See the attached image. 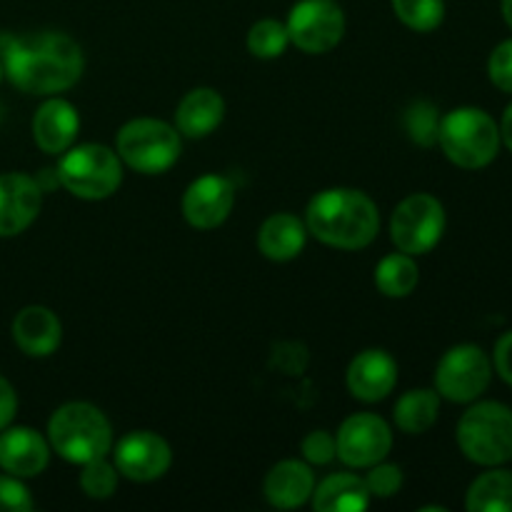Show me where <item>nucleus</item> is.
I'll list each match as a JSON object with an SVG mask.
<instances>
[{
  "label": "nucleus",
  "mask_w": 512,
  "mask_h": 512,
  "mask_svg": "<svg viewBox=\"0 0 512 512\" xmlns=\"http://www.w3.org/2000/svg\"><path fill=\"white\" fill-rule=\"evenodd\" d=\"M3 73L10 83L30 95H55L73 88L85 70L83 48L70 35L33 33L5 38Z\"/></svg>",
  "instance_id": "1"
},
{
  "label": "nucleus",
  "mask_w": 512,
  "mask_h": 512,
  "mask_svg": "<svg viewBox=\"0 0 512 512\" xmlns=\"http://www.w3.org/2000/svg\"><path fill=\"white\" fill-rule=\"evenodd\" d=\"M308 233L338 250L368 248L380 230L378 205L353 188H328L315 195L305 210Z\"/></svg>",
  "instance_id": "2"
},
{
  "label": "nucleus",
  "mask_w": 512,
  "mask_h": 512,
  "mask_svg": "<svg viewBox=\"0 0 512 512\" xmlns=\"http://www.w3.org/2000/svg\"><path fill=\"white\" fill-rule=\"evenodd\" d=\"M48 443L68 463L85 465L113 450V428L95 405L65 403L50 415Z\"/></svg>",
  "instance_id": "3"
},
{
  "label": "nucleus",
  "mask_w": 512,
  "mask_h": 512,
  "mask_svg": "<svg viewBox=\"0 0 512 512\" xmlns=\"http://www.w3.org/2000/svg\"><path fill=\"white\" fill-rule=\"evenodd\" d=\"M438 143L450 163L465 170H480L498 158L503 140L493 115L485 113L483 108L465 105L440 118Z\"/></svg>",
  "instance_id": "4"
},
{
  "label": "nucleus",
  "mask_w": 512,
  "mask_h": 512,
  "mask_svg": "<svg viewBox=\"0 0 512 512\" xmlns=\"http://www.w3.org/2000/svg\"><path fill=\"white\" fill-rule=\"evenodd\" d=\"M455 438L470 463L483 468L505 465L512 460V410L495 400L475 403L460 418Z\"/></svg>",
  "instance_id": "5"
},
{
  "label": "nucleus",
  "mask_w": 512,
  "mask_h": 512,
  "mask_svg": "<svg viewBox=\"0 0 512 512\" xmlns=\"http://www.w3.org/2000/svg\"><path fill=\"white\" fill-rule=\"evenodd\" d=\"M58 183L80 200H105L123 183V160L113 148L100 143L70 145L60 153Z\"/></svg>",
  "instance_id": "6"
},
{
  "label": "nucleus",
  "mask_w": 512,
  "mask_h": 512,
  "mask_svg": "<svg viewBox=\"0 0 512 512\" xmlns=\"http://www.w3.org/2000/svg\"><path fill=\"white\" fill-rule=\"evenodd\" d=\"M178 128L158 118H135L118 130L115 153L128 168L143 175H158L173 168L183 150Z\"/></svg>",
  "instance_id": "7"
},
{
  "label": "nucleus",
  "mask_w": 512,
  "mask_h": 512,
  "mask_svg": "<svg viewBox=\"0 0 512 512\" xmlns=\"http://www.w3.org/2000/svg\"><path fill=\"white\" fill-rule=\"evenodd\" d=\"M445 208L435 195L413 193L400 200L390 218V238L400 253L425 255L440 243L445 233Z\"/></svg>",
  "instance_id": "8"
},
{
  "label": "nucleus",
  "mask_w": 512,
  "mask_h": 512,
  "mask_svg": "<svg viewBox=\"0 0 512 512\" xmlns=\"http://www.w3.org/2000/svg\"><path fill=\"white\" fill-rule=\"evenodd\" d=\"M493 363L480 345L463 343L450 348L435 368V390L450 403H473L488 390Z\"/></svg>",
  "instance_id": "9"
},
{
  "label": "nucleus",
  "mask_w": 512,
  "mask_h": 512,
  "mask_svg": "<svg viewBox=\"0 0 512 512\" xmlns=\"http://www.w3.org/2000/svg\"><path fill=\"white\" fill-rule=\"evenodd\" d=\"M290 43L308 55H323L333 50L345 35V13L335 0H298L290 8Z\"/></svg>",
  "instance_id": "10"
},
{
  "label": "nucleus",
  "mask_w": 512,
  "mask_h": 512,
  "mask_svg": "<svg viewBox=\"0 0 512 512\" xmlns=\"http://www.w3.org/2000/svg\"><path fill=\"white\" fill-rule=\"evenodd\" d=\"M338 458L348 468L368 470L370 465L388 458L393 448V430L380 415L355 413L335 433Z\"/></svg>",
  "instance_id": "11"
},
{
  "label": "nucleus",
  "mask_w": 512,
  "mask_h": 512,
  "mask_svg": "<svg viewBox=\"0 0 512 512\" xmlns=\"http://www.w3.org/2000/svg\"><path fill=\"white\" fill-rule=\"evenodd\" d=\"M115 468L123 478L135 483H153L168 473L173 450L168 440L150 430H133L115 445Z\"/></svg>",
  "instance_id": "12"
},
{
  "label": "nucleus",
  "mask_w": 512,
  "mask_h": 512,
  "mask_svg": "<svg viewBox=\"0 0 512 512\" xmlns=\"http://www.w3.org/2000/svg\"><path fill=\"white\" fill-rule=\"evenodd\" d=\"M235 205V188L223 175L193 180L183 195V215L193 228L213 230L228 220Z\"/></svg>",
  "instance_id": "13"
},
{
  "label": "nucleus",
  "mask_w": 512,
  "mask_h": 512,
  "mask_svg": "<svg viewBox=\"0 0 512 512\" xmlns=\"http://www.w3.org/2000/svg\"><path fill=\"white\" fill-rule=\"evenodd\" d=\"M43 205L38 180L25 173L0 175V238H13L28 230Z\"/></svg>",
  "instance_id": "14"
},
{
  "label": "nucleus",
  "mask_w": 512,
  "mask_h": 512,
  "mask_svg": "<svg viewBox=\"0 0 512 512\" xmlns=\"http://www.w3.org/2000/svg\"><path fill=\"white\" fill-rule=\"evenodd\" d=\"M345 383H348L353 398L363 400V403H378L393 393L395 383H398V363L393 360V355L380 348L363 350L350 360Z\"/></svg>",
  "instance_id": "15"
},
{
  "label": "nucleus",
  "mask_w": 512,
  "mask_h": 512,
  "mask_svg": "<svg viewBox=\"0 0 512 512\" xmlns=\"http://www.w3.org/2000/svg\"><path fill=\"white\" fill-rule=\"evenodd\" d=\"M50 463L48 438L33 428L0 430V468L15 478H35Z\"/></svg>",
  "instance_id": "16"
},
{
  "label": "nucleus",
  "mask_w": 512,
  "mask_h": 512,
  "mask_svg": "<svg viewBox=\"0 0 512 512\" xmlns=\"http://www.w3.org/2000/svg\"><path fill=\"white\" fill-rule=\"evenodd\" d=\"M80 130V115L73 103L63 98H48L33 118V140L43 153L60 155L75 145Z\"/></svg>",
  "instance_id": "17"
},
{
  "label": "nucleus",
  "mask_w": 512,
  "mask_h": 512,
  "mask_svg": "<svg viewBox=\"0 0 512 512\" xmlns=\"http://www.w3.org/2000/svg\"><path fill=\"white\" fill-rule=\"evenodd\" d=\"M13 340L30 358H48L60 348L63 325L50 308L28 305L13 320Z\"/></svg>",
  "instance_id": "18"
},
{
  "label": "nucleus",
  "mask_w": 512,
  "mask_h": 512,
  "mask_svg": "<svg viewBox=\"0 0 512 512\" xmlns=\"http://www.w3.org/2000/svg\"><path fill=\"white\" fill-rule=\"evenodd\" d=\"M315 490V473L303 460H280L268 470L263 483L265 500L273 508L293 510L308 503Z\"/></svg>",
  "instance_id": "19"
},
{
  "label": "nucleus",
  "mask_w": 512,
  "mask_h": 512,
  "mask_svg": "<svg viewBox=\"0 0 512 512\" xmlns=\"http://www.w3.org/2000/svg\"><path fill=\"white\" fill-rule=\"evenodd\" d=\"M225 118V100L213 88H193L175 110V128L185 138H208Z\"/></svg>",
  "instance_id": "20"
},
{
  "label": "nucleus",
  "mask_w": 512,
  "mask_h": 512,
  "mask_svg": "<svg viewBox=\"0 0 512 512\" xmlns=\"http://www.w3.org/2000/svg\"><path fill=\"white\" fill-rule=\"evenodd\" d=\"M308 243V225L293 213H275L260 225L258 248L273 263H288L303 253Z\"/></svg>",
  "instance_id": "21"
},
{
  "label": "nucleus",
  "mask_w": 512,
  "mask_h": 512,
  "mask_svg": "<svg viewBox=\"0 0 512 512\" xmlns=\"http://www.w3.org/2000/svg\"><path fill=\"white\" fill-rule=\"evenodd\" d=\"M310 500L318 512H360L370 508L373 495H370L368 485L360 475L335 473L320 485H315Z\"/></svg>",
  "instance_id": "22"
},
{
  "label": "nucleus",
  "mask_w": 512,
  "mask_h": 512,
  "mask_svg": "<svg viewBox=\"0 0 512 512\" xmlns=\"http://www.w3.org/2000/svg\"><path fill=\"white\" fill-rule=\"evenodd\" d=\"M440 413V395L438 390L418 388L408 390L398 398L393 410L395 425L408 435H423L435 425Z\"/></svg>",
  "instance_id": "23"
},
{
  "label": "nucleus",
  "mask_w": 512,
  "mask_h": 512,
  "mask_svg": "<svg viewBox=\"0 0 512 512\" xmlns=\"http://www.w3.org/2000/svg\"><path fill=\"white\" fill-rule=\"evenodd\" d=\"M470 512H512V470H488L473 480L465 498Z\"/></svg>",
  "instance_id": "24"
},
{
  "label": "nucleus",
  "mask_w": 512,
  "mask_h": 512,
  "mask_svg": "<svg viewBox=\"0 0 512 512\" xmlns=\"http://www.w3.org/2000/svg\"><path fill=\"white\" fill-rule=\"evenodd\" d=\"M420 270L413 255L393 253L385 255L375 268V285L388 298H408L418 288Z\"/></svg>",
  "instance_id": "25"
},
{
  "label": "nucleus",
  "mask_w": 512,
  "mask_h": 512,
  "mask_svg": "<svg viewBox=\"0 0 512 512\" xmlns=\"http://www.w3.org/2000/svg\"><path fill=\"white\" fill-rule=\"evenodd\" d=\"M395 15L415 33H433L445 20V0H390Z\"/></svg>",
  "instance_id": "26"
},
{
  "label": "nucleus",
  "mask_w": 512,
  "mask_h": 512,
  "mask_svg": "<svg viewBox=\"0 0 512 512\" xmlns=\"http://www.w3.org/2000/svg\"><path fill=\"white\" fill-rule=\"evenodd\" d=\"M290 45V35L285 23L275 18H263L248 30V50L250 55L260 60H273L285 53Z\"/></svg>",
  "instance_id": "27"
},
{
  "label": "nucleus",
  "mask_w": 512,
  "mask_h": 512,
  "mask_svg": "<svg viewBox=\"0 0 512 512\" xmlns=\"http://www.w3.org/2000/svg\"><path fill=\"white\" fill-rule=\"evenodd\" d=\"M118 475V468H115V463H110L108 455L90 460V463L83 465V473H80V488L88 498L108 500L118 490Z\"/></svg>",
  "instance_id": "28"
},
{
  "label": "nucleus",
  "mask_w": 512,
  "mask_h": 512,
  "mask_svg": "<svg viewBox=\"0 0 512 512\" xmlns=\"http://www.w3.org/2000/svg\"><path fill=\"white\" fill-rule=\"evenodd\" d=\"M438 108L425 100H418L415 105H410L408 113H405V130H408L410 138L420 145H433L438 143Z\"/></svg>",
  "instance_id": "29"
},
{
  "label": "nucleus",
  "mask_w": 512,
  "mask_h": 512,
  "mask_svg": "<svg viewBox=\"0 0 512 512\" xmlns=\"http://www.w3.org/2000/svg\"><path fill=\"white\" fill-rule=\"evenodd\" d=\"M363 480L373 498L388 500L393 495H398L400 488H403V470H400V465L380 460V463L370 465L368 475Z\"/></svg>",
  "instance_id": "30"
},
{
  "label": "nucleus",
  "mask_w": 512,
  "mask_h": 512,
  "mask_svg": "<svg viewBox=\"0 0 512 512\" xmlns=\"http://www.w3.org/2000/svg\"><path fill=\"white\" fill-rule=\"evenodd\" d=\"M300 450H303V458L308 465H330L338 458L335 435L328 430H313V433L305 435Z\"/></svg>",
  "instance_id": "31"
},
{
  "label": "nucleus",
  "mask_w": 512,
  "mask_h": 512,
  "mask_svg": "<svg viewBox=\"0 0 512 512\" xmlns=\"http://www.w3.org/2000/svg\"><path fill=\"white\" fill-rule=\"evenodd\" d=\"M33 510L30 490L15 475H0V512H28Z\"/></svg>",
  "instance_id": "32"
},
{
  "label": "nucleus",
  "mask_w": 512,
  "mask_h": 512,
  "mask_svg": "<svg viewBox=\"0 0 512 512\" xmlns=\"http://www.w3.org/2000/svg\"><path fill=\"white\" fill-rule=\"evenodd\" d=\"M488 75L490 80H493L495 88L512 95V38L503 40V43L490 53Z\"/></svg>",
  "instance_id": "33"
},
{
  "label": "nucleus",
  "mask_w": 512,
  "mask_h": 512,
  "mask_svg": "<svg viewBox=\"0 0 512 512\" xmlns=\"http://www.w3.org/2000/svg\"><path fill=\"white\" fill-rule=\"evenodd\" d=\"M493 365L495 370H498L500 378H503L512 388V330H508L505 335H500V340L495 343Z\"/></svg>",
  "instance_id": "34"
},
{
  "label": "nucleus",
  "mask_w": 512,
  "mask_h": 512,
  "mask_svg": "<svg viewBox=\"0 0 512 512\" xmlns=\"http://www.w3.org/2000/svg\"><path fill=\"white\" fill-rule=\"evenodd\" d=\"M15 410H18V398H15L13 385L0 375V430H5L13 423Z\"/></svg>",
  "instance_id": "35"
},
{
  "label": "nucleus",
  "mask_w": 512,
  "mask_h": 512,
  "mask_svg": "<svg viewBox=\"0 0 512 512\" xmlns=\"http://www.w3.org/2000/svg\"><path fill=\"white\" fill-rule=\"evenodd\" d=\"M500 140H503L505 148L512 153V103L505 108L503 120H500Z\"/></svg>",
  "instance_id": "36"
},
{
  "label": "nucleus",
  "mask_w": 512,
  "mask_h": 512,
  "mask_svg": "<svg viewBox=\"0 0 512 512\" xmlns=\"http://www.w3.org/2000/svg\"><path fill=\"white\" fill-rule=\"evenodd\" d=\"M500 10H503L505 23H508L512 28V0H503V3H500Z\"/></svg>",
  "instance_id": "37"
},
{
  "label": "nucleus",
  "mask_w": 512,
  "mask_h": 512,
  "mask_svg": "<svg viewBox=\"0 0 512 512\" xmlns=\"http://www.w3.org/2000/svg\"><path fill=\"white\" fill-rule=\"evenodd\" d=\"M3 75H5L3 73V60H0V80H3Z\"/></svg>",
  "instance_id": "38"
}]
</instances>
